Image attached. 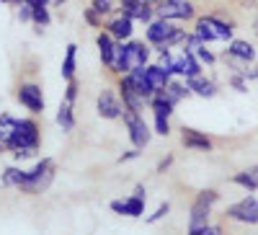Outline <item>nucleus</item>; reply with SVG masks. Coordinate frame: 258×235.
Listing matches in <instances>:
<instances>
[{"label": "nucleus", "instance_id": "f257e3e1", "mask_svg": "<svg viewBox=\"0 0 258 235\" xmlns=\"http://www.w3.org/2000/svg\"><path fill=\"white\" fill-rule=\"evenodd\" d=\"M39 124L34 119H18L13 127V135L6 142V150H11L16 158H34L39 153Z\"/></svg>", "mask_w": 258, "mask_h": 235}, {"label": "nucleus", "instance_id": "f03ea898", "mask_svg": "<svg viewBox=\"0 0 258 235\" xmlns=\"http://www.w3.org/2000/svg\"><path fill=\"white\" fill-rule=\"evenodd\" d=\"M150 52L153 49H150L147 41H135V39L119 41L114 65L109 70L116 73V75H126V73H132L137 68H145V65H150Z\"/></svg>", "mask_w": 258, "mask_h": 235}, {"label": "nucleus", "instance_id": "7ed1b4c3", "mask_svg": "<svg viewBox=\"0 0 258 235\" xmlns=\"http://www.w3.org/2000/svg\"><path fill=\"white\" fill-rule=\"evenodd\" d=\"M183 36H186L183 29H178L173 21L160 18V16H155V18L147 24V29H145L147 44H150V47H155V52H163V49H170V47L181 44Z\"/></svg>", "mask_w": 258, "mask_h": 235}, {"label": "nucleus", "instance_id": "20e7f679", "mask_svg": "<svg viewBox=\"0 0 258 235\" xmlns=\"http://www.w3.org/2000/svg\"><path fill=\"white\" fill-rule=\"evenodd\" d=\"M52 181H54V160L41 158V160H36V165L31 170H26V181L21 184L18 191L21 194L36 197V194H44V191L52 186Z\"/></svg>", "mask_w": 258, "mask_h": 235}, {"label": "nucleus", "instance_id": "39448f33", "mask_svg": "<svg viewBox=\"0 0 258 235\" xmlns=\"http://www.w3.org/2000/svg\"><path fill=\"white\" fill-rule=\"evenodd\" d=\"M194 31L199 34V39L204 44H212V41H232V24L225 18H220L217 13L209 16H199Z\"/></svg>", "mask_w": 258, "mask_h": 235}, {"label": "nucleus", "instance_id": "423d86ee", "mask_svg": "<svg viewBox=\"0 0 258 235\" xmlns=\"http://www.w3.org/2000/svg\"><path fill=\"white\" fill-rule=\"evenodd\" d=\"M217 202H220V191H214V189L199 191L191 202V209H188V230L209 225V215H212V209H214Z\"/></svg>", "mask_w": 258, "mask_h": 235}, {"label": "nucleus", "instance_id": "0eeeda50", "mask_svg": "<svg viewBox=\"0 0 258 235\" xmlns=\"http://www.w3.org/2000/svg\"><path fill=\"white\" fill-rule=\"evenodd\" d=\"M145 204H147V191H145V186L140 184V186H135V191L129 197H124V199H111V212L114 215H124V217H142L145 215Z\"/></svg>", "mask_w": 258, "mask_h": 235}, {"label": "nucleus", "instance_id": "6e6552de", "mask_svg": "<svg viewBox=\"0 0 258 235\" xmlns=\"http://www.w3.org/2000/svg\"><path fill=\"white\" fill-rule=\"evenodd\" d=\"M121 119H124V127H126V132H129V140H132V145H135V147H140V150H142V147H147V145H150V140H153V130L147 127L145 116H142V114H137V111L124 109Z\"/></svg>", "mask_w": 258, "mask_h": 235}, {"label": "nucleus", "instance_id": "1a4fd4ad", "mask_svg": "<svg viewBox=\"0 0 258 235\" xmlns=\"http://www.w3.org/2000/svg\"><path fill=\"white\" fill-rule=\"evenodd\" d=\"M227 220L232 222H240V225H258V197L248 194L240 202H235L225 209Z\"/></svg>", "mask_w": 258, "mask_h": 235}, {"label": "nucleus", "instance_id": "9d476101", "mask_svg": "<svg viewBox=\"0 0 258 235\" xmlns=\"http://www.w3.org/2000/svg\"><path fill=\"white\" fill-rule=\"evenodd\" d=\"M155 13L160 18H168V21H191L194 16H197L191 0H158Z\"/></svg>", "mask_w": 258, "mask_h": 235}, {"label": "nucleus", "instance_id": "9b49d317", "mask_svg": "<svg viewBox=\"0 0 258 235\" xmlns=\"http://www.w3.org/2000/svg\"><path fill=\"white\" fill-rule=\"evenodd\" d=\"M16 98L31 114L44 111V93H41V85H36V83H21L18 91H16Z\"/></svg>", "mask_w": 258, "mask_h": 235}, {"label": "nucleus", "instance_id": "f8f14e48", "mask_svg": "<svg viewBox=\"0 0 258 235\" xmlns=\"http://www.w3.org/2000/svg\"><path fill=\"white\" fill-rule=\"evenodd\" d=\"M96 111L103 119H121V114H124L121 96H116L111 88H103L98 93V98H96Z\"/></svg>", "mask_w": 258, "mask_h": 235}, {"label": "nucleus", "instance_id": "ddd939ff", "mask_svg": "<svg viewBox=\"0 0 258 235\" xmlns=\"http://www.w3.org/2000/svg\"><path fill=\"white\" fill-rule=\"evenodd\" d=\"M173 75L178 78H194V75H202V62L199 57L188 52V49H181L176 57H173Z\"/></svg>", "mask_w": 258, "mask_h": 235}, {"label": "nucleus", "instance_id": "4468645a", "mask_svg": "<svg viewBox=\"0 0 258 235\" xmlns=\"http://www.w3.org/2000/svg\"><path fill=\"white\" fill-rule=\"evenodd\" d=\"M225 57H227V60H235V62H243V65H248V62H253V60L258 57V49L250 44L248 39H232V41H227Z\"/></svg>", "mask_w": 258, "mask_h": 235}, {"label": "nucleus", "instance_id": "2eb2a0df", "mask_svg": "<svg viewBox=\"0 0 258 235\" xmlns=\"http://www.w3.org/2000/svg\"><path fill=\"white\" fill-rule=\"evenodd\" d=\"M119 96H121L124 109L142 114V109H145V101H147V98H145V96H140V93L132 88V83L126 80V75H121V78H119Z\"/></svg>", "mask_w": 258, "mask_h": 235}, {"label": "nucleus", "instance_id": "dca6fc26", "mask_svg": "<svg viewBox=\"0 0 258 235\" xmlns=\"http://www.w3.org/2000/svg\"><path fill=\"white\" fill-rule=\"evenodd\" d=\"M106 31H109L116 41H129L132 34H135V21L129 16H124V13H119V16L106 21Z\"/></svg>", "mask_w": 258, "mask_h": 235}, {"label": "nucleus", "instance_id": "f3484780", "mask_svg": "<svg viewBox=\"0 0 258 235\" xmlns=\"http://www.w3.org/2000/svg\"><path fill=\"white\" fill-rule=\"evenodd\" d=\"M96 47H98V54H101V62L106 68L114 65V57H116V49H119V41L109 34V31H101L96 36Z\"/></svg>", "mask_w": 258, "mask_h": 235}, {"label": "nucleus", "instance_id": "a211bd4d", "mask_svg": "<svg viewBox=\"0 0 258 235\" xmlns=\"http://www.w3.org/2000/svg\"><path fill=\"white\" fill-rule=\"evenodd\" d=\"M181 142H183V147H188V150H199V153H209L212 147H214V142L204 135V132H197V130H181Z\"/></svg>", "mask_w": 258, "mask_h": 235}, {"label": "nucleus", "instance_id": "6ab92c4d", "mask_svg": "<svg viewBox=\"0 0 258 235\" xmlns=\"http://www.w3.org/2000/svg\"><path fill=\"white\" fill-rule=\"evenodd\" d=\"M124 16H129L132 21H142V24H150L158 13H155V6H147V3H121V11Z\"/></svg>", "mask_w": 258, "mask_h": 235}, {"label": "nucleus", "instance_id": "aec40b11", "mask_svg": "<svg viewBox=\"0 0 258 235\" xmlns=\"http://www.w3.org/2000/svg\"><path fill=\"white\" fill-rule=\"evenodd\" d=\"M145 75H147V80H150V85H153L155 93H163V91L168 88L170 78H173L168 70H163L158 62H155V65H145Z\"/></svg>", "mask_w": 258, "mask_h": 235}, {"label": "nucleus", "instance_id": "412c9836", "mask_svg": "<svg viewBox=\"0 0 258 235\" xmlns=\"http://www.w3.org/2000/svg\"><path fill=\"white\" fill-rule=\"evenodd\" d=\"M186 85L191 88V93H197L202 98H214L217 96V85L214 80L204 78V75H194V78H186Z\"/></svg>", "mask_w": 258, "mask_h": 235}, {"label": "nucleus", "instance_id": "4be33fe9", "mask_svg": "<svg viewBox=\"0 0 258 235\" xmlns=\"http://www.w3.org/2000/svg\"><path fill=\"white\" fill-rule=\"evenodd\" d=\"M232 184L245 189L248 194H253V191H258V165H250V168H243L238 170V173L232 176Z\"/></svg>", "mask_w": 258, "mask_h": 235}, {"label": "nucleus", "instance_id": "5701e85b", "mask_svg": "<svg viewBox=\"0 0 258 235\" xmlns=\"http://www.w3.org/2000/svg\"><path fill=\"white\" fill-rule=\"evenodd\" d=\"M126 80L132 83V88H135L140 96H145L147 101L155 96L153 85H150V80H147V75H145V68H137V70H132V73H126Z\"/></svg>", "mask_w": 258, "mask_h": 235}, {"label": "nucleus", "instance_id": "b1692460", "mask_svg": "<svg viewBox=\"0 0 258 235\" xmlns=\"http://www.w3.org/2000/svg\"><path fill=\"white\" fill-rule=\"evenodd\" d=\"M75 103L73 101H64L59 103V111H57V124L62 127V132H73L75 130Z\"/></svg>", "mask_w": 258, "mask_h": 235}, {"label": "nucleus", "instance_id": "393cba45", "mask_svg": "<svg viewBox=\"0 0 258 235\" xmlns=\"http://www.w3.org/2000/svg\"><path fill=\"white\" fill-rule=\"evenodd\" d=\"M147 103H150V109H153V116H168L170 119V114H173V109H176V103L170 101L165 93H155Z\"/></svg>", "mask_w": 258, "mask_h": 235}, {"label": "nucleus", "instance_id": "a878e982", "mask_svg": "<svg viewBox=\"0 0 258 235\" xmlns=\"http://www.w3.org/2000/svg\"><path fill=\"white\" fill-rule=\"evenodd\" d=\"M163 93H165L170 101H173V103H181L183 98H188V96H191V88H188L186 83H181V80H173V78H170L168 88H165Z\"/></svg>", "mask_w": 258, "mask_h": 235}, {"label": "nucleus", "instance_id": "bb28decb", "mask_svg": "<svg viewBox=\"0 0 258 235\" xmlns=\"http://www.w3.org/2000/svg\"><path fill=\"white\" fill-rule=\"evenodd\" d=\"M0 181H3V186H11V189H21V184L26 181V170H21L16 165H8L3 170V176H0Z\"/></svg>", "mask_w": 258, "mask_h": 235}, {"label": "nucleus", "instance_id": "cd10ccee", "mask_svg": "<svg viewBox=\"0 0 258 235\" xmlns=\"http://www.w3.org/2000/svg\"><path fill=\"white\" fill-rule=\"evenodd\" d=\"M78 47L75 44H68V52H64V60H62V78L64 80H73L75 78V65H78Z\"/></svg>", "mask_w": 258, "mask_h": 235}, {"label": "nucleus", "instance_id": "c85d7f7f", "mask_svg": "<svg viewBox=\"0 0 258 235\" xmlns=\"http://www.w3.org/2000/svg\"><path fill=\"white\" fill-rule=\"evenodd\" d=\"M16 116H11V114H0V145L6 147V142L11 140V135H13V127H16Z\"/></svg>", "mask_w": 258, "mask_h": 235}, {"label": "nucleus", "instance_id": "c756f323", "mask_svg": "<svg viewBox=\"0 0 258 235\" xmlns=\"http://www.w3.org/2000/svg\"><path fill=\"white\" fill-rule=\"evenodd\" d=\"M49 21H52V16H49V8H47V6H39V8H34L31 24H36V26H39V31L44 29V26H49Z\"/></svg>", "mask_w": 258, "mask_h": 235}, {"label": "nucleus", "instance_id": "7c9ffc66", "mask_svg": "<svg viewBox=\"0 0 258 235\" xmlns=\"http://www.w3.org/2000/svg\"><path fill=\"white\" fill-rule=\"evenodd\" d=\"M168 212H170V204L163 202V204L153 212V215H147V217H145V222H147V225H155V222H160L163 217H168Z\"/></svg>", "mask_w": 258, "mask_h": 235}, {"label": "nucleus", "instance_id": "2f4dec72", "mask_svg": "<svg viewBox=\"0 0 258 235\" xmlns=\"http://www.w3.org/2000/svg\"><path fill=\"white\" fill-rule=\"evenodd\" d=\"M83 18H85V24H91L93 29L103 26V16H101L96 8H85V11H83Z\"/></svg>", "mask_w": 258, "mask_h": 235}, {"label": "nucleus", "instance_id": "473e14b6", "mask_svg": "<svg viewBox=\"0 0 258 235\" xmlns=\"http://www.w3.org/2000/svg\"><path fill=\"white\" fill-rule=\"evenodd\" d=\"M230 85H232L238 93H248V78H245L243 73H232V75H230Z\"/></svg>", "mask_w": 258, "mask_h": 235}, {"label": "nucleus", "instance_id": "72a5a7b5", "mask_svg": "<svg viewBox=\"0 0 258 235\" xmlns=\"http://www.w3.org/2000/svg\"><path fill=\"white\" fill-rule=\"evenodd\" d=\"M186 235H225V232H222L220 225H212V222H209V225H202V227H197V230H188Z\"/></svg>", "mask_w": 258, "mask_h": 235}, {"label": "nucleus", "instance_id": "f704fd0d", "mask_svg": "<svg viewBox=\"0 0 258 235\" xmlns=\"http://www.w3.org/2000/svg\"><path fill=\"white\" fill-rule=\"evenodd\" d=\"M153 127H155V135H163V137L170 135V122H168V116H155V119H153Z\"/></svg>", "mask_w": 258, "mask_h": 235}, {"label": "nucleus", "instance_id": "c9c22d12", "mask_svg": "<svg viewBox=\"0 0 258 235\" xmlns=\"http://www.w3.org/2000/svg\"><path fill=\"white\" fill-rule=\"evenodd\" d=\"M194 54L199 57V62H202V65H214V62H217V57H214V54L207 49V44H204V47H199V49L194 52Z\"/></svg>", "mask_w": 258, "mask_h": 235}, {"label": "nucleus", "instance_id": "e433bc0d", "mask_svg": "<svg viewBox=\"0 0 258 235\" xmlns=\"http://www.w3.org/2000/svg\"><path fill=\"white\" fill-rule=\"evenodd\" d=\"M31 16H34V6H29V3L18 6V21H21V24H29Z\"/></svg>", "mask_w": 258, "mask_h": 235}, {"label": "nucleus", "instance_id": "4c0bfd02", "mask_svg": "<svg viewBox=\"0 0 258 235\" xmlns=\"http://www.w3.org/2000/svg\"><path fill=\"white\" fill-rule=\"evenodd\" d=\"M75 98H78V80L73 78V80H68V88H64V101L75 103Z\"/></svg>", "mask_w": 258, "mask_h": 235}, {"label": "nucleus", "instance_id": "58836bf2", "mask_svg": "<svg viewBox=\"0 0 258 235\" xmlns=\"http://www.w3.org/2000/svg\"><path fill=\"white\" fill-rule=\"evenodd\" d=\"M111 6H114V0H93L91 8H96L101 16H106V13H111Z\"/></svg>", "mask_w": 258, "mask_h": 235}, {"label": "nucleus", "instance_id": "ea45409f", "mask_svg": "<svg viewBox=\"0 0 258 235\" xmlns=\"http://www.w3.org/2000/svg\"><path fill=\"white\" fill-rule=\"evenodd\" d=\"M170 165H173V155H165V158L158 163V168H155V170H158V173H165V170H168Z\"/></svg>", "mask_w": 258, "mask_h": 235}, {"label": "nucleus", "instance_id": "a19ab883", "mask_svg": "<svg viewBox=\"0 0 258 235\" xmlns=\"http://www.w3.org/2000/svg\"><path fill=\"white\" fill-rule=\"evenodd\" d=\"M135 158H140V147H132V150H126L121 158H119V163H126V160H135Z\"/></svg>", "mask_w": 258, "mask_h": 235}, {"label": "nucleus", "instance_id": "79ce46f5", "mask_svg": "<svg viewBox=\"0 0 258 235\" xmlns=\"http://www.w3.org/2000/svg\"><path fill=\"white\" fill-rule=\"evenodd\" d=\"M24 3H29V6L39 8V6H49V0H24Z\"/></svg>", "mask_w": 258, "mask_h": 235}, {"label": "nucleus", "instance_id": "37998d69", "mask_svg": "<svg viewBox=\"0 0 258 235\" xmlns=\"http://www.w3.org/2000/svg\"><path fill=\"white\" fill-rule=\"evenodd\" d=\"M121 3H147V6H155L158 0H121Z\"/></svg>", "mask_w": 258, "mask_h": 235}, {"label": "nucleus", "instance_id": "c03bdc74", "mask_svg": "<svg viewBox=\"0 0 258 235\" xmlns=\"http://www.w3.org/2000/svg\"><path fill=\"white\" fill-rule=\"evenodd\" d=\"M0 3H8V6H21L24 0H0Z\"/></svg>", "mask_w": 258, "mask_h": 235}, {"label": "nucleus", "instance_id": "a18cd8bd", "mask_svg": "<svg viewBox=\"0 0 258 235\" xmlns=\"http://www.w3.org/2000/svg\"><path fill=\"white\" fill-rule=\"evenodd\" d=\"M253 31L258 34V11H255V21H253Z\"/></svg>", "mask_w": 258, "mask_h": 235}, {"label": "nucleus", "instance_id": "49530a36", "mask_svg": "<svg viewBox=\"0 0 258 235\" xmlns=\"http://www.w3.org/2000/svg\"><path fill=\"white\" fill-rule=\"evenodd\" d=\"M54 3H59V6H62V3H64V0H54Z\"/></svg>", "mask_w": 258, "mask_h": 235}, {"label": "nucleus", "instance_id": "de8ad7c7", "mask_svg": "<svg viewBox=\"0 0 258 235\" xmlns=\"http://www.w3.org/2000/svg\"><path fill=\"white\" fill-rule=\"evenodd\" d=\"M0 150H3V145H0Z\"/></svg>", "mask_w": 258, "mask_h": 235}]
</instances>
